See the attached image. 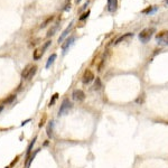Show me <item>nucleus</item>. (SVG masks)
Returning a JSON list of instances; mask_svg holds the SVG:
<instances>
[{"label": "nucleus", "mask_w": 168, "mask_h": 168, "mask_svg": "<svg viewBox=\"0 0 168 168\" xmlns=\"http://www.w3.org/2000/svg\"><path fill=\"white\" fill-rule=\"evenodd\" d=\"M156 32V29L154 27H149V28H145L144 30H141V33L139 34V39L141 41V43L146 44L150 41V38L152 37V34Z\"/></svg>", "instance_id": "f257e3e1"}, {"label": "nucleus", "mask_w": 168, "mask_h": 168, "mask_svg": "<svg viewBox=\"0 0 168 168\" xmlns=\"http://www.w3.org/2000/svg\"><path fill=\"white\" fill-rule=\"evenodd\" d=\"M156 42L161 46H168V30H163L156 35Z\"/></svg>", "instance_id": "f03ea898"}, {"label": "nucleus", "mask_w": 168, "mask_h": 168, "mask_svg": "<svg viewBox=\"0 0 168 168\" xmlns=\"http://www.w3.org/2000/svg\"><path fill=\"white\" fill-rule=\"evenodd\" d=\"M72 108V103L70 102L68 99H64L62 104H61V108H60V111H58V116H62L64 113H67V111Z\"/></svg>", "instance_id": "7ed1b4c3"}, {"label": "nucleus", "mask_w": 168, "mask_h": 168, "mask_svg": "<svg viewBox=\"0 0 168 168\" xmlns=\"http://www.w3.org/2000/svg\"><path fill=\"white\" fill-rule=\"evenodd\" d=\"M93 80H94V74H93V72L91 70H86L84 72L83 76H82V82L84 84H89L91 83Z\"/></svg>", "instance_id": "20e7f679"}, {"label": "nucleus", "mask_w": 168, "mask_h": 168, "mask_svg": "<svg viewBox=\"0 0 168 168\" xmlns=\"http://www.w3.org/2000/svg\"><path fill=\"white\" fill-rule=\"evenodd\" d=\"M34 67H35V65L28 64V65L24 68V71L21 72V77L25 79V80H29V76H30V73H32V71L34 70Z\"/></svg>", "instance_id": "39448f33"}, {"label": "nucleus", "mask_w": 168, "mask_h": 168, "mask_svg": "<svg viewBox=\"0 0 168 168\" xmlns=\"http://www.w3.org/2000/svg\"><path fill=\"white\" fill-rule=\"evenodd\" d=\"M72 96L75 101H83L85 99V93H84L82 90H74Z\"/></svg>", "instance_id": "423d86ee"}, {"label": "nucleus", "mask_w": 168, "mask_h": 168, "mask_svg": "<svg viewBox=\"0 0 168 168\" xmlns=\"http://www.w3.org/2000/svg\"><path fill=\"white\" fill-rule=\"evenodd\" d=\"M118 7V0H108V10L110 12L116 11Z\"/></svg>", "instance_id": "0eeeda50"}, {"label": "nucleus", "mask_w": 168, "mask_h": 168, "mask_svg": "<svg viewBox=\"0 0 168 168\" xmlns=\"http://www.w3.org/2000/svg\"><path fill=\"white\" fill-rule=\"evenodd\" d=\"M72 25H73V22H71V24L67 26V28H66V29H65V30L62 33V35L60 36V38H58V43H60V44L63 42L64 39H65V37L68 35V33L71 32V29H72Z\"/></svg>", "instance_id": "6e6552de"}, {"label": "nucleus", "mask_w": 168, "mask_h": 168, "mask_svg": "<svg viewBox=\"0 0 168 168\" xmlns=\"http://www.w3.org/2000/svg\"><path fill=\"white\" fill-rule=\"evenodd\" d=\"M74 39H75V37H74V36H71L70 38H67V39H66V42H65L63 45H62V48H63V51H66V49H67V48H68V47H70V46L73 44Z\"/></svg>", "instance_id": "1a4fd4ad"}, {"label": "nucleus", "mask_w": 168, "mask_h": 168, "mask_svg": "<svg viewBox=\"0 0 168 168\" xmlns=\"http://www.w3.org/2000/svg\"><path fill=\"white\" fill-rule=\"evenodd\" d=\"M133 36V34L132 33H127V34H125V35H122V36H120L118 39L116 41V43L114 44H119V43L121 42H125L126 39H128V38H130V37H132Z\"/></svg>", "instance_id": "9d476101"}, {"label": "nucleus", "mask_w": 168, "mask_h": 168, "mask_svg": "<svg viewBox=\"0 0 168 168\" xmlns=\"http://www.w3.org/2000/svg\"><path fill=\"white\" fill-rule=\"evenodd\" d=\"M36 139H37V137H35V138L33 139L32 142H30V145L28 146V149H27V152H26V156H27V158L29 157V155H30V152H32V149H33V147H34V145H35V142H36Z\"/></svg>", "instance_id": "9b49d317"}, {"label": "nucleus", "mask_w": 168, "mask_h": 168, "mask_svg": "<svg viewBox=\"0 0 168 168\" xmlns=\"http://www.w3.org/2000/svg\"><path fill=\"white\" fill-rule=\"evenodd\" d=\"M55 58H56V54H52V55L49 56V58H48V61H47V63H46V67H47V68L51 66V64L54 63Z\"/></svg>", "instance_id": "f8f14e48"}, {"label": "nucleus", "mask_w": 168, "mask_h": 168, "mask_svg": "<svg viewBox=\"0 0 168 168\" xmlns=\"http://www.w3.org/2000/svg\"><path fill=\"white\" fill-rule=\"evenodd\" d=\"M42 55H43V53L41 49H36V51L34 52V58H35V60H38V58H41Z\"/></svg>", "instance_id": "ddd939ff"}, {"label": "nucleus", "mask_w": 168, "mask_h": 168, "mask_svg": "<svg viewBox=\"0 0 168 168\" xmlns=\"http://www.w3.org/2000/svg\"><path fill=\"white\" fill-rule=\"evenodd\" d=\"M57 27H58V26H57V25H55V26H54L53 28H51V29L48 30V33H47V37H49V36H53V35H54V33L56 32Z\"/></svg>", "instance_id": "4468645a"}, {"label": "nucleus", "mask_w": 168, "mask_h": 168, "mask_svg": "<svg viewBox=\"0 0 168 168\" xmlns=\"http://www.w3.org/2000/svg\"><path fill=\"white\" fill-rule=\"evenodd\" d=\"M101 81H100V79L99 77H96V81H95V83H94V89L95 90H100L101 89Z\"/></svg>", "instance_id": "2eb2a0df"}, {"label": "nucleus", "mask_w": 168, "mask_h": 168, "mask_svg": "<svg viewBox=\"0 0 168 168\" xmlns=\"http://www.w3.org/2000/svg\"><path fill=\"white\" fill-rule=\"evenodd\" d=\"M37 152H38V150H36V151H35V152L33 154L32 156L29 157V160H28V163H27V167H29V166H30V163L33 161V159L35 158V156H36V154H37Z\"/></svg>", "instance_id": "dca6fc26"}, {"label": "nucleus", "mask_w": 168, "mask_h": 168, "mask_svg": "<svg viewBox=\"0 0 168 168\" xmlns=\"http://www.w3.org/2000/svg\"><path fill=\"white\" fill-rule=\"evenodd\" d=\"M156 10V7H149L147 9H145V10L142 11L144 14H150V12H152V11Z\"/></svg>", "instance_id": "f3484780"}, {"label": "nucleus", "mask_w": 168, "mask_h": 168, "mask_svg": "<svg viewBox=\"0 0 168 168\" xmlns=\"http://www.w3.org/2000/svg\"><path fill=\"white\" fill-rule=\"evenodd\" d=\"M15 99H16V95L15 94L10 95V98H8V99H6V100H5V103H10V102H12Z\"/></svg>", "instance_id": "a211bd4d"}, {"label": "nucleus", "mask_w": 168, "mask_h": 168, "mask_svg": "<svg viewBox=\"0 0 168 168\" xmlns=\"http://www.w3.org/2000/svg\"><path fill=\"white\" fill-rule=\"evenodd\" d=\"M89 15H90V11L87 10L86 12H84L83 15H82V16L80 17V20H84V19H86V18L89 17Z\"/></svg>", "instance_id": "6ab92c4d"}, {"label": "nucleus", "mask_w": 168, "mask_h": 168, "mask_svg": "<svg viewBox=\"0 0 168 168\" xmlns=\"http://www.w3.org/2000/svg\"><path fill=\"white\" fill-rule=\"evenodd\" d=\"M49 44H51V42H46V43H45V44H44V46H43L42 48H41V51H42L43 54L45 53V51H46V48H47V47L49 46Z\"/></svg>", "instance_id": "aec40b11"}, {"label": "nucleus", "mask_w": 168, "mask_h": 168, "mask_svg": "<svg viewBox=\"0 0 168 168\" xmlns=\"http://www.w3.org/2000/svg\"><path fill=\"white\" fill-rule=\"evenodd\" d=\"M53 18H54V17H49V18H48V19H47V20L46 21H44V22H43L42 24V28H44V27H46V26H47V24H48V22H51V21L53 20Z\"/></svg>", "instance_id": "412c9836"}, {"label": "nucleus", "mask_w": 168, "mask_h": 168, "mask_svg": "<svg viewBox=\"0 0 168 168\" xmlns=\"http://www.w3.org/2000/svg\"><path fill=\"white\" fill-rule=\"evenodd\" d=\"M57 96H58V94H57V93H56V94H54V96H53V99L51 100V102H49V105L54 104V102H55V100L57 99Z\"/></svg>", "instance_id": "4be33fe9"}, {"label": "nucleus", "mask_w": 168, "mask_h": 168, "mask_svg": "<svg viewBox=\"0 0 168 168\" xmlns=\"http://www.w3.org/2000/svg\"><path fill=\"white\" fill-rule=\"evenodd\" d=\"M3 110V105H0V112Z\"/></svg>", "instance_id": "5701e85b"}, {"label": "nucleus", "mask_w": 168, "mask_h": 168, "mask_svg": "<svg viewBox=\"0 0 168 168\" xmlns=\"http://www.w3.org/2000/svg\"><path fill=\"white\" fill-rule=\"evenodd\" d=\"M80 1H81V0H76V2H80Z\"/></svg>", "instance_id": "b1692460"}, {"label": "nucleus", "mask_w": 168, "mask_h": 168, "mask_svg": "<svg viewBox=\"0 0 168 168\" xmlns=\"http://www.w3.org/2000/svg\"><path fill=\"white\" fill-rule=\"evenodd\" d=\"M166 2H167V3H168V0H166Z\"/></svg>", "instance_id": "393cba45"}, {"label": "nucleus", "mask_w": 168, "mask_h": 168, "mask_svg": "<svg viewBox=\"0 0 168 168\" xmlns=\"http://www.w3.org/2000/svg\"><path fill=\"white\" fill-rule=\"evenodd\" d=\"M5 168H9V167H5Z\"/></svg>", "instance_id": "a878e982"}, {"label": "nucleus", "mask_w": 168, "mask_h": 168, "mask_svg": "<svg viewBox=\"0 0 168 168\" xmlns=\"http://www.w3.org/2000/svg\"><path fill=\"white\" fill-rule=\"evenodd\" d=\"M66 1H68V0H66Z\"/></svg>", "instance_id": "bb28decb"}]
</instances>
